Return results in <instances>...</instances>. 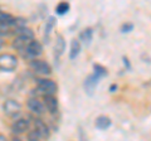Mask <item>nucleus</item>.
<instances>
[{"label": "nucleus", "instance_id": "1", "mask_svg": "<svg viewBox=\"0 0 151 141\" xmlns=\"http://www.w3.org/2000/svg\"><path fill=\"white\" fill-rule=\"evenodd\" d=\"M18 67V59L15 55L4 53L0 54V70L3 72H13Z\"/></svg>", "mask_w": 151, "mask_h": 141}, {"label": "nucleus", "instance_id": "2", "mask_svg": "<svg viewBox=\"0 0 151 141\" xmlns=\"http://www.w3.org/2000/svg\"><path fill=\"white\" fill-rule=\"evenodd\" d=\"M3 111L8 117L15 119L22 114V105L15 100H6L3 103Z\"/></svg>", "mask_w": 151, "mask_h": 141}, {"label": "nucleus", "instance_id": "3", "mask_svg": "<svg viewBox=\"0 0 151 141\" xmlns=\"http://www.w3.org/2000/svg\"><path fill=\"white\" fill-rule=\"evenodd\" d=\"M30 68L34 70L35 73L42 74V76H48L52 73V68L50 65L45 62V60H40V59H34L30 62Z\"/></svg>", "mask_w": 151, "mask_h": 141}, {"label": "nucleus", "instance_id": "4", "mask_svg": "<svg viewBox=\"0 0 151 141\" xmlns=\"http://www.w3.org/2000/svg\"><path fill=\"white\" fill-rule=\"evenodd\" d=\"M38 83V88L44 92L45 95H54L57 92V83L52 79H47V78H39L37 79Z\"/></svg>", "mask_w": 151, "mask_h": 141}, {"label": "nucleus", "instance_id": "5", "mask_svg": "<svg viewBox=\"0 0 151 141\" xmlns=\"http://www.w3.org/2000/svg\"><path fill=\"white\" fill-rule=\"evenodd\" d=\"M25 52H27V54L29 55V57L37 58V57H39V55L43 53V45H42L38 40L33 39L32 42H29V44H28Z\"/></svg>", "mask_w": 151, "mask_h": 141}, {"label": "nucleus", "instance_id": "6", "mask_svg": "<svg viewBox=\"0 0 151 141\" xmlns=\"http://www.w3.org/2000/svg\"><path fill=\"white\" fill-rule=\"evenodd\" d=\"M64 50H65V40L63 38V35L58 34L55 38V44H54V60L55 62H59Z\"/></svg>", "mask_w": 151, "mask_h": 141}, {"label": "nucleus", "instance_id": "7", "mask_svg": "<svg viewBox=\"0 0 151 141\" xmlns=\"http://www.w3.org/2000/svg\"><path fill=\"white\" fill-rule=\"evenodd\" d=\"M33 124H34V131L40 136L42 139H48L49 137V127L45 125V122H43L42 120L39 119H34V121H33Z\"/></svg>", "mask_w": 151, "mask_h": 141}, {"label": "nucleus", "instance_id": "8", "mask_svg": "<svg viewBox=\"0 0 151 141\" xmlns=\"http://www.w3.org/2000/svg\"><path fill=\"white\" fill-rule=\"evenodd\" d=\"M28 130H29V121L27 119H19L12 126V131L15 135H22Z\"/></svg>", "mask_w": 151, "mask_h": 141}, {"label": "nucleus", "instance_id": "9", "mask_svg": "<svg viewBox=\"0 0 151 141\" xmlns=\"http://www.w3.org/2000/svg\"><path fill=\"white\" fill-rule=\"evenodd\" d=\"M43 105L47 107L50 114H55L58 111V101L53 95H44L43 97Z\"/></svg>", "mask_w": 151, "mask_h": 141}, {"label": "nucleus", "instance_id": "10", "mask_svg": "<svg viewBox=\"0 0 151 141\" xmlns=\"http://www.w3.org/2000/svg\"><path fill=\"white\" fill-rule=\"evenodd\" d=\"M28 109H29L33 114L42 115L44 112V105H43V102H40L38 98H29V100H28Z\"/></svg>", "mask_w": 151, "mask_h": 141}, {"label": "nucleus", "instance_id": "11", "mask_svg": "<svg viewBox=\"0 0 151 141\" xmlns=\"http://www.w3.org/2000/svg\"><path fill=\"white\" fill-rule=\"evenodd\" d=\"M54 27H55V18L54 17H49L48 19H47L45 24H44V34H43L44 43H49L50 35H52V32H53Z\"/></svg>", "mask_w": 151, "mask_h": 141}, {"label": "nucleus", "instance_id": "12", "mask_svg": "<svg viewBox=\"0 0 151 141\" xmlns=\"http://www.w3.org/2000/svg\"><path fill=\"white\" fill-rule=\"evenodd\" d=\"M100 77L96 76V74H91V76H88L87 79L84 81V90L88 92V95H92V92L94 91V88L97 87L98 84V81H100Z\"/></svg>", "mask_w": 151, "mask_h": 141}, {"label": "nucleus", "instance_id": "13", "mask_svg": "<svg viewBox=\"0 0 151 141\" xmlns=\"http://www.w3.org/2000/svg\"><path fill=\"white\" fill-rule=\"evenodd\" d=\"M111 124H112V121L108 116H98L96 119V121H94L96 127L100 129V130H107L111 126Z\"/></svg>", "mask_w": 151, "mask_h": 141}, {"label": "nucleus", "instance_id": "14", "mask_svg": "<svg viewBox=\"0 0 151 141\" xmlns=\"http://www.w3.org/2000/svg\"><path fill=\"white\" fill-rule=\"evenodd\" d=\"M15 23V18L12 14L5 13V12H0V25H5V27H10L14 25Z\"/></svg>", "mask_w": 151, "mask_h": 141}, {"label": "nucleus", "instance_id": "15", "mask_svg": "<svg viewBox=\"0 0 151 141\" xmlns=\"http://www.w3.org/2000/svg\"><path fill=\"white\" fill-rule=\"evenodd\" d=\"M92 38H93V29L92 28H86V29H83L81 32V34H79V39H81L86 45L91 44Z\"/></svg>", "mask_w": 151, "mask_h": 141}, {"label": "nucleus", "instance_id": "16", "mask_svg": "<svg viewBox=\"0 0 151 141\" xmlns=\"http://www.w3.org/2000/svg\"><path fill=\"white\" fill-rule=\"evenodd\" d=\"M79 52H81V42L78 39H73L70 43V52H69V58L76 59L78 57Z\"/></svg>", "mask_w": 151, "mask_h": 141}, {"label": "nucleus", "instance_id": "17", "mask_svg": "<svg viewBox=\"0 0 151 141\" xmlns=\"http://www.w3.org/2000/svg\"><path fill=\"white\" fill-rule=\"evenodd\" d=\"M29 42H32V40H28V39H25V38H23V37H19V35H18V38L14 40L13 47H14L15 49H18V50H25L27 47H28V44H29Z\"/></svg>", "mask_w": 151, "mask_h": 141}, {"label": "nucleus", "instance_id": "18", "mask_svg": "<svg viewBox=\"0 0 151 141\" xmlns=\"http://www.w3.org/2000/svg\"><path fill=\"white\" fill-rule=\"evenodd\" d=\"M17 33L19 34V37H23V38H25L28 40H33V38H34V33H33V30L30 29V28H28V27L17 30Z\"/></svg>", "mask_w": 151, "mask_h": 141}, {"label": "nucleus", "instance_id": "19", "mask_svg": "<svg viewBox=\"0 0 151 141\" xmlns=\"http://www.w3.org/2000/svg\"><path fill=\"white\" fill-rule=\"evenodd\" d=\"M69 8H70L69 3H67V1H60V3H58V5H57L55 12H57L58 15H64L65 13H68Z\"/></svg>", "mask_w": 151, "mask_h": 141}, {"label": "nucleus", "instance_id": "20", "mask_svg": "<svg viewBox=\"0 0 151 141\" xmlns=\"http://www.w3.org/2000/svg\"><path fill=\"white\" fill-rule=\"evenodd\" d=\"M93 69H94V74L96 76H98L100 78H102V77H105L106 74H107V69L105 68V67H102L101 64H93Z\"/></svg>", "mask_w": 151, "mask_h": 141}, {"label": "nucleus", "instance_id": "21", "mask_svg": "<svg viewBox=\"0 0 151 141\" xmlns=\"http://www.w3.org/2000/svg\"><path fill=\"white\" fill-rule=\"evenodd\" d=\"M14 27H15V30L23 29V28H27V20L23 19V18H15V23H14Z\"/></svg>", "mask_w": 151, "mask_h": 141}, {"label": "nucleus", "instance_id": "22", "mask_svg": "<svg viewBox=\"0 0 151 141\" xmlns=\"http://www.w3.org/2000/svg\"><path fill=\"white\" fill-rule=\"evenodd\" d=\"M42 140L43 139H42L34 130L30 131V132H28V141H42Z\"/></svg>", "mask_w": 151, "mask_h": 141}, {"label": "nucleus", "instance_id": "23", "mask_svg": "<svg viewBox=\"0 0 151 141\" xmlns=\"http://www.w3.org/2000/svg\"><path fill=\"white\" fill-rule=\"evenodd\" d=\"M132 28H134V25L132 24H130V23H127V24H124L122 25V28H121V30L124 32V33H127V32H130Z\"/></svg>", "mask_w": 151, "mask_h": 141}, {"label": "nucleus", "instance_id": "24", "mask_svg": "<svg viewBox=\"0 0 151 141\" xmlns=\"http://www.w3.org/2000/svg\"><path fill=\"white\" fill-rule=\"evenodd\" d=\"M8 32H9V27L0 25V37L4 35V34H8Z\"/></svg>", "mask_w": 151, "mask_h": 141}, {"label": "nucleus", "instance_id": "25", "mask_svg": "<svg viewBox=\"0 0 151 141\" xmlns=\"http://www.w3.org/2000/svg\"><path fill=\"white\" fill-rule=\"evenodd\" d=\"M0 141H8V139L4 135H0Z\"/></svg>", "mask_w": 151, "mask_h": 141}, {"label": "nucleus", "instance_id": "26", "mask_svg": "<svg viewBox=\"0 0 151 141\" xmlns=\"http://www.w3.org/2000/svg\"><path fill=\"white\" fill-rule=\"evenodd\" d=\"M4 45V39H3V37H0V48Z\"/></svg>", "mask_w": 151, "mask_h": 141}]
</instances>
